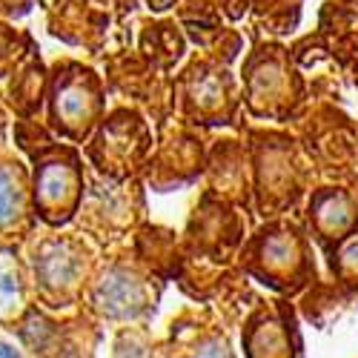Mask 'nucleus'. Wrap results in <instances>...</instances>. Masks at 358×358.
<instances>
[{
    "label": "nucleus",
    "mask_w": 358,
    "mask_h": 358,
    "mask_svg": "<svg viewBox=\"0 0 358 358\" xmlns=\"http://www.w3.org/2000/svg\"><path fill=\"white\" fill-rule=\"evenodd\" d=\"M72 195H75V169L61 161L46 164L38 178V201L46 210H61Z\"/></svg>",
    "instance_id": "f257e3e1"
},
{
    "label": "nucleus",
    "mask_w": 358,
    "mask_h": 358,
    "mask_svg": "<svg viewBox=\"0 0 358 358\" xmlns=\"http://www.w3.org/2000/svg\"><path fill=\"white\" fill-rule=\"evenodd\" d=\"M92 109H95V98L92 92L78 83V80H69L57 89V98H55V115L61 117L66 127H83L89 124V117H92ZM57 121V124H61Z\"/></svg>",
    "instance_id": "f03ea898"
},
{
    "label": "nucleus",
    "mask_w": 358,
    "mask_h": 358,
    "mask_svg": "<svg viewBox=\"0 0 358 358\" xmlns=\"http://www.w3.org/2000/svg\"><path fill=\"white\" fill-rule=\"evenodd\" d=\"M78 264H75V255L69 252V247L64 244H55L49 247L43 255H41V278L43 284L49 287H64L69 284V278L75 275Z\"/></svg>",
    "instance_id": "7ed1b4c3"
},
{
    "label": "nucleus",
    "mask_w": 358,
    "mask_h": 358,
    "mask_svg": "<svg viewBox=\"0 0 358 358\" xmlns=\"http://www.w3.org/2000/svg\"><path fill=\"white\" fill-rule=\"evenodd\" d=\"M23 213V187L20 178L0 166V227H9Z\"/></svg>",
    "instance_id": "20e7f679"
},
{
    "label": "nucleus",
    "mask_w": 358,
    "mask_h": 358,
    "mask_svg": "<svg viewBox=\"0 0 358 358\" xmlns=\"http://www.w3.org/2000/svg\"><path fill=\"white\" fill-rule=\"evenodd\" d=\"M101 298H103V307H109V313H127L138 301V284L127 275H112L103 284Z\"/></svg>",
    "instance_id": "39448f33"
},
{
    "label": "nucleus",
    "mask_w": 358,
    "mask_h": 358,
    "mask_svg": "<svg viewBox=\"0 0 358 358\" xmlns=\"http://www.w3.org/2000/svg\"><path fill=\"white\" fill-rule=\"evenodd\" d=\"M20 295V287H17V273L15 266L6 261V255H0V310L3 307H12Z\"/></svg>",
    "instance_id": "423d86ee"
},
{
    "label": "nucleus",
    "mask_w": 358,
    "mask_h": 358,
    "mask_svg": "<svg viewBox=\"0 0 358 358\" xmlns=\"http://www.w3.org/2000/svg\"><path fill=\"white\" fill-rule=\"evenodd\" d=\"M189 358H229V352H227V347H224L221 341H206V344H201Z\"/></svg>",
    "instance_id": "0eeeda50"
}]
</instances>
